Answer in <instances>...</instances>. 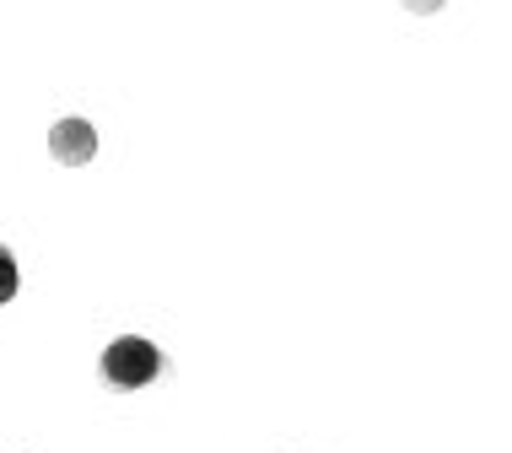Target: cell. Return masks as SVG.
<instances>
[{
  "label": "cell",
  "mask_w": 512,
  "mask_h": 453,
  "mask_svg": "<svg viewBox=\"0 0 512 453\" xmlns=\"http://www.w3.org/2000/svg\"><path fill=\"white\" fill-rule=\"evenodd\" d=\"M17 297V259H11V249H0V302Z\"/></svg>",
  "instance_id": "cell-3"
},
{
  "label": "cell",
  "mask_w": 512,
  "mask_h": 453,
  "mask_svg": "<svg viewBox=\"0 0 512 453\" xmlns=\"http://www.w3.org/2000/svg\"><path fill=\"white\" fill-rule=\"evenodd\" d=\"M157 373H162V351L141 335H124L103 351V378L114 383V389H146Z\"/></svg>",
  "instance_id": "cell-1"
},
{
  "label": "cell",
  "mask_w": 512,
  "mask_h": 453,
  "mask_svg": "<svg viewBox=\"0 0 512 453\" xmlns=\"http://www.w3.org/2000/svg\"><path fill=\"white\" fill-rule=\"evenodd\" d=\"M49 151L65 168H81V162L98 157V130H92L87 119H60V125L49 130Z\"/></svg>",
  "instance_id": "cell-2"
}]
</instances>
